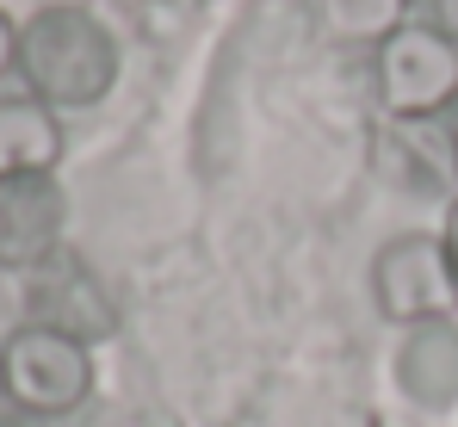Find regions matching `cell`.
I'll return each instance as SVG.
<instances>
[{
  "label": "cell",
  "instance_id": "9c48e42d",
  "mask_svg": "<svg viewBox=\"0 0 458 427\" xmlns=\"http://www.w3.org/2000/svg\"><path fill=\"white\" fill-rule=\"evenodd\" d=\"M409 0H322V19H328V31L335 38H347V44H384L390 31H403L409 19Z\"/></svg>",
  "mask_w": 458,
  "mask_h": 427
},
{
  "label": "cell",
  "instance_id": "8fae6325",
  "mask_svg": "<svg viewBox=\"0 0 458 427\" xmlns=\"http://www.w3.org/2000/svg\"><path fill=\"white\" fill-rule=\"evenodd\" d=\"M6 69H19V25L0 13V74Z\"/></svg>",
  "mask_w": 458,
  "mask_h": 427
},
{
  "label": "cell",
  "instance_id": "52a82bcc",
  "mask_svg": "<svg viewBox=\"0 0 458 427\" xmlns=\"http://www.w3.org/2000/svg\"><path fill=\"white\" fill-rule=\"evenodd\" d=\"M396 384L415 409H453L458 403V316L415 322L396 347Z\"/></svg>",
  "mask_w": 458,
  "mask_h": 427
},
{
  "label": "cell",
  "instance_id": "5bb4252c",
  "mask_svg": "<svg viewBox=\"0 0 458 427\" xmlns=\"http://www.w3.org/2000/svg\"><path fill=\"white\" fill-rule=\"evenodd\" d=\"M0 427H50V422H38V415H25V409H0Z\"/></svg>",
  "mask_w": 458,
  "mask_h": 427
},
{
  "label": "cell",
  "instance_id": "8992f818",
  "mask_svg": "<svg viewBox=\"0 0 458 427\" xmlns=\"http://www.w3.org/2000/svg\"><path fill=\"white\" fill-rule=\"evenodd\" d=\"M31 322L38 329H56L69 341H106L118 329V310L106 297V285L81 267L75 254H50L38 273H31Z\"/></svg>",
  "mask_w": 458,
  "mask_h": 427
},
{
  "label": "cell",
  "instance_id": "ba28073f",
  "mask_svg": "<svg viewBox=\"0 0 458 427\" xmlns=\"http://www.w3.org/2000/svg\"><path fill=\"white\" fill-rule=\"evenodd\" d=\"M63 161V124L44 99L31 93H6L0 99V180H25V174H56Z\"/></svg>",
  "mask_w": 458,
  "mask_h": 427
},
{
  "label": "cell",
  "instance_id": "30bf717a",
  "mask_svg": "<svg viewBox=\"0 0 458 427\" xmlns=\"http://www.w3.org/2000/svg\"><path fill=\"white\" fill-rule=\"evenodd\" d=\"M409 13H415V25H428V31L458 44V0H409Z\"/></svg>",
  "mask_w": 458,
  "mask_h": 427
},
{
  "label": "cell",
  "instance_id": "277c9868",
  "mask_svg": "<svg viewBox=\"0 0 458 427\" xmlns=\"http://www.w3.org/2000/svg\"><path fill=\"white\" fill-rule=\"evenodd\" d=\"M372 303L390 322H440L458 303V273L440 235H390L372 260Z\"/></svg>",
  "mask_w": 458,
  "mask_h": 427
},
{
  "label": "cell",
  "instance_id": "7c38bea8",
  "mask_svg": "<svg viewBox=\"0 0 458 427\" xmlns=\"http://www.w3.org/2000/svg\"><path fill=\"white\" fill-rule=\"evenodd\" d=\"M440 242H446V260H453V273H458V199H453V211H446V229H440Z\"/></svg>",
  "mask_w": 458,
  "mask_h": 427
},
{
  "label": "cell",
  "instance_id": "6da1fadb",
  "mask_svg": "<svg viewBox=\"0 0 458 427\" xmlns=\"http://www.w3.org/2000/svg\"><path fill=\"white\" fill-rule=\"evenodd\" d=\"M19 74L31 99L56 106H99L118 81V44L87 6H44L19 25Z\"/></svg>",
  "mask_w": 458,
  "mask_h": 427
},
{
  "label": "cell",
  "instance_id": "4fadbf2b",
  "mask_svg": "<svg viewBox=\"0 0 458 427\" xmlns=\"http://www.w3.org/2000/svg\"><path fill=\"white\" fill-rule=\"evenodd\" d=\"M440 137H446V149H453V167H458V99H453V112L440 118Z\"/></svg>",
  "mask_w": 458,
  "mask_h": 427
},
{
  "label": "cell",
  "instance_id": "7a4b0ae2",
  "mask_svg": "<svg viewBox=\"0 0 458 427\" xmlns=\"http://www.w3.org/2000/svg\"><path fill=\"white\" fill-rule=\"evenodd\" d=\"M0 390H6L13 409H25V415H38V422L69 415V409L87 403V390H93V359H87L81 341L25 322V329L6 335V347H0Z\"/></svg>",
  "mask_w": 458,
  "mask_h": 427
},
{
  "label": "cell",
  "instance_id": "3957f363",
  "mask_svg": "<svg viewBox=\"0 0 458 427\" xmlns=\"http://www.w3.org/2000/svg\"><path fill=\"white\" fill-rule=\"evenodd\" d=\"M378 99L396 124H428V118H446L458 99V44L428 31V25H403L378 44Z\"/></svg>",
  "mask_w": 458,
  "mask_h": 427
},
{
  "label": "cell",
  "instance_id": "5b68a950",
  "mask_svg": "<svg viewBox=\"0 0 458 427\" xmlns=\"http://www.w3.org/2000/svg\"><path fill=\"white\" fill-rule=\"evenodd\" d=\"M63 223H69V199L50 174L0 180V267L38 273L50 254H63Z\"/></svg>",
  "mask_w": 458,
  "mask_h": 427
}]
</instances>
